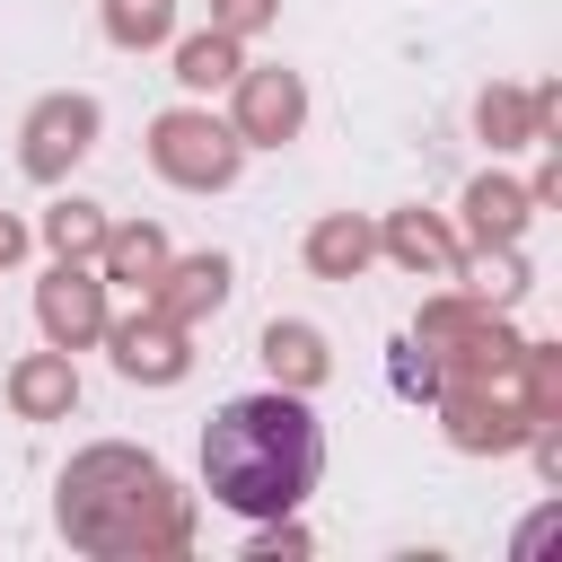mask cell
<instances>
[{"label":"cell","mask_w":562,"mask_h":562,"mask_svg":"<svg viewBox=\"0 0 562 562\" xmlns=\"http://www.w3.org/2000/svg\"><path fill=\"white\" fill-rule=\"evenodd\" d=\"M316 465H325V439L299 395H237L202 430V483L237 518H290L307 501Z\"/></svg>","instance_id":"cell-1"}]
</instances>
